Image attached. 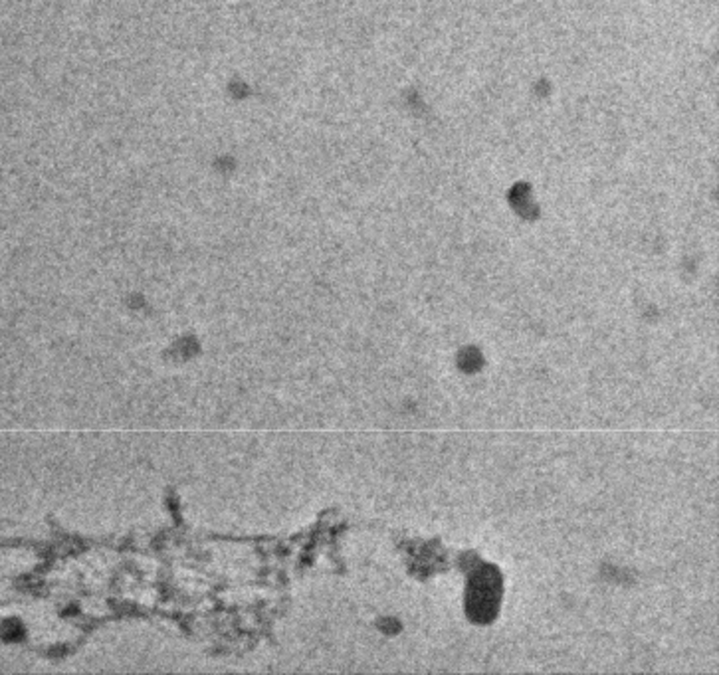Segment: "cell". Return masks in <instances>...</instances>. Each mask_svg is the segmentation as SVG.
<instances>
[{
	"mask_svg": "<svg viewBox=\"0 0 719 675\" xmlns=\"http://www.w3.org/2000/svg\"><path fill=\"white\" fill-rule=\"evenodd\" d=\"M501 596V577L492 565H481L474 570L468 586V614L474 622L494 620Z\"/></svg>",
	"mask_w": 719,
	"mask_h": 675,
	"instance_id": "6da1fadb",
	"label": "cell"
}]
</instances>
